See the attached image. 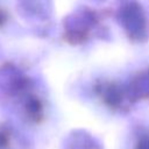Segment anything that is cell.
<instances>
[{"label": "cell", "instance_id": "cell-1", "mask_svg": "<svg viewBox=\"0 0 149 149\" xmlns=\"http://www.w3.org/2000/svg\"><path fill=\"white\" fill-rule=\"evenodd\" d=\"M15 142L13 130L7 126H0V149H13Z\"/></svg>", "mask_w": 149, "mask_h": 149}, {"label": "cell", "instance_id": "cell-2", "mask_svg": "<svg viewBox=\"0 0 149 149\" xmlns=\"http://www.w3.org/2000/svg\"><path fill=\"white\" fill-rule=\"evenodd\" d=\"M135 149H149V134H142L137 139Z\"/></svg>", "mask_w": 149, "mask_h": 149}]
</instances>
